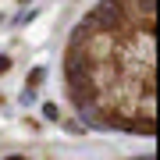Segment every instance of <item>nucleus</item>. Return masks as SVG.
Wrapping results in <instances>:
<instances>
[{
    "instance_id": "nucleus-1",
    "label": "nucleus",
    "mask_w": 160,
    "mask_h": 160,
    "mask_svg": "<svg viewBox=\"0 0 160 160\" xmlns=\"http://www.w3.org/2000/svg\"><path fill=\"white\" fill-rule=\"evenodd\" d=\"M153 0H100L75 25L64 75L89 125L153 135Z\"/></svg>"
},
{
    "instance_id": "nucleus-5",
    "label": "nucleus",
    "mask_w": 160,
    "mask_h": 160,
    "mask_svg": "<svg viewBox=\"0 0 160 160\" xmlns=\"http://www.w3.org/2000/svg\"><path fill=\"white\" fill-rule=\"evenodd\" d=\"M11 160H22V157H11Z\"/></svg>"
},
{
    "instance_id": "nucleus-3",
    "label": "nucleus",
    "mask_w": 160,
    "mask_h": 160,
    "mask_svg": "<svg viewBox=\"0 0 160 160\" xmlns=\"http://www.w3.org/2000/svg\"><path fill=\"white\" fill-rule=\"evenodd\" d=\"M39 82H43V68H36V71H29V89H32V86H39Z\"/></svg>"
},
{
    "instance_id": "nucleus-2",
    "label": "nucleus",
    "mask_w": 160,
    "mask_h": 160,
    "mask_svg": "<svg viewBox=\"0 0 160 160\" xmlns=\"http://www.w3.org/2000/svg\"><path fill=\"white\" fill-rule=\"evenodd\" d=\"M43 114L50 118V121H57V118H61V110H57V103H46V107H43Z\"/></svg>"
},
{
    "instance_id": "nucleus-4",
    "label": "nucleus",
    "mask_w": 160,
    "mask_h": 160,
    "mask_svg": "<svg viewBox=\"0 0 160 160\" xmlns=\"http://www.w3.org/2000/svg\"><path fill=\"white\" fill-rule=\"evenodd\" d=\"M7 68H11V61H7V57H0V75H4Z\"/></svg>"
}]
</instances>
